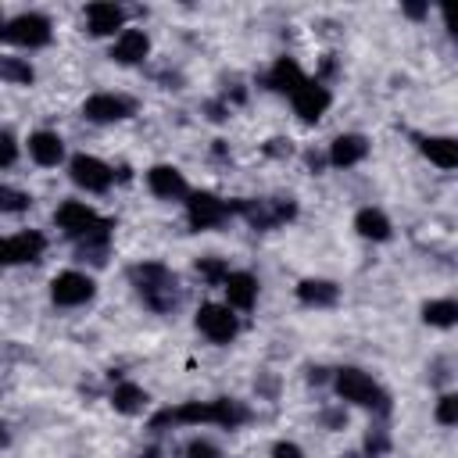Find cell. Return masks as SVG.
<instances>
[{"label":"cell","mask_w":458,"mask_h":458,"mask_svg":"<svg viewBox=\"0 0 458 458\" xmlns=\"http://www.w3.org/2000/svg\"><path fill=\"white\" fill-rule=\"evenodd\" d=\"M111 404H114L122 415H140V411L147 408V390L125 379V383H118V386H114V394H111Z\"/></svg>","instance_id":"cb8c5ba5"},{"label":"cell","mask_w":458,"mask_h":458,"mask_svg":"<svg viewBox=\"0 0 458 458\" xmlns=\"http://www.w3.org/2000/svg\"><path fill=\"white\" fill-rule=\"evenodd\" d=\"M14 161H18V140H14L11 129H4V157H0V165L4 168H14Z\"/></svg>","instance_id":"4dcf8cb0"},{"label":"cell","mask_w":458,"mask_h":458,"mask_svg":"<svg viewBox=\"0 0 458 458\" xmlns=\"http://www.w3.org/2000/svg\"><path fill=\"white\" fill-rule=\"evenodd\" d=\"M386 447H390V437H386V429H383V426H376V429L365 437V454H369V458H379Z\"/></svg>","instance_id":"f1b7e54d"},{"label":"cell","mask_w":458,"mask_h":458,"mask_svg":"<svg viewBox=\"0 0 458 458\" xmlns=\"http://www.w3.org/2000/svg\"><path fill=\"white\" fill-rule=\"evenodd\" d=\"M193 322H197L200 336H208V340L218 344V347L233 344L236 333H240V315H236L225 301H208V304H200Z\"/></svg>","instance_id":"8992f818"},{"label":"cell","mask_w":458,"mask_h":458,"mask_svg":"<svg viewBox=\"0 0 458 458\" xmlns=\"http://www.w3.org/2000/svg\"><path fill=\"white\" fill-rule=\"evenodd\" d=\"M297 301L308 308H333L340 301V286L333 279H301L297 283Z\"/></svg>","instance_id":"7402d4cb"},{"label":"cell","mask_w":458,"mask_h":458,"mask_svg":"<svg viewBox=\"0 0 458 458\" xmlns=\"http://www.w3.org/2000/svg\"><path fill=\"white\" fill-rule=\"evenodd\" d=\"M29 204H32L29 193H21V190H14V186H0V211H4V215H18V211H25Z\"/></svg>","instance_id":"83f0119b"},{"label":"cell","mask_w":458,"mask_h":458,"mask_svg":"<svg viewBox=\"0 0 458 458\" xmlns=\"http://www.w3.org/2000/svg\"><path fill=\"white\" fill-rule=\"evenodd\" d=\"M25 150H29V157H32L39 168H57V165L64 161V140H61L54 129H36V132H29Z\"/></svg>","instance_id":"2e32d148"},{"label":"cell","mask_w":458,"mask_h":458,"mask_svg":"<svg viewBox=\"0 0 458 458\" xmlns=\"http://www.w3.org/2000/svg\"><path fill=\"white\" fill-rule=\"evenodd\" d=\"M290 104H293V111H297V118L301 122H318L326 111H329V104H333V93H329V86L322 82V79H308L293 97H290Z\"/></svg>","instance_id":"4fadbf2b"},{"label":"cell","mask_w":458,"mask_h":458,"mask_svg":"<svg viewBox=\"0 0 458 458\" xmlns=\"http://www.w3.org/2000/svg\"><path fill=\"white\" fill-rule=\"evenodd\" d=\"M233 211H236V204H229V200H222L218 193H208V190H193L186 197V222L193 229H218Z\"/></svg>","instance_id":"30bf717a"},{"label":"cell","mask_w":458,"mask_h":458,"mask_svg":"<svg viewBox=\"0 0 458 458\" xmlns=\"http://www.w3.org/2000/svg\"><path fill=\"white\" fill-rule=\"evenodd\" d=\"M422 322L433 329H451L458 326V301L454 297H437L422 304Z\"/></svg>","instance_id":"603a6c76"},{"label":"cell","mask_w":458,"mask_h":458,"mask_svg":"<svg viewBox=\"0 0 458 458\" xmlns=\"http://www.w3.org/2000/svg\"><path fill=\"white\" fill-rule=\"evenodd\" d=\"M433 419L440 426H458V394H440L433 404Z\"/></svg>","instance_id":"4316f807"},{"label":"cell","mask_w":458,"mask_h":458,"mask_svg":"<svg viewBox=\"0 0 458 458\" xmlns=\"http://www.w3.org/2000/svg\"><path fill=\"white\" fill-rule=\"evenodd\" d=\"M43 254H47V236H43L39 229H18V233L4 236V243H0V261H4L7 268H14V265H32V261H39Z\"/></svg>","instance_id":"8fae6325"},{"label":"cell","mask_w":458,"mask_h":458,"mask_svg":"<svg viewBox=\"0 0 458 458\" xmlns=\"http://www.w3.org/2000/svg\"><path fill=\"white\" fill-rule=\"evenodd\" d=\"M147 190H150L157 200H182V204H186V197L193 193L190 182H186V175H182L175 165H150V168H147Z\"/></svg>","instance_id":"5bb4252c"},{"label":"cell","mask_w":458,"mask_h":458,"mask_svg":"<svg viewBox=\"0 0 458 458\" xmlns=\"http://www.w3.org/2000/svg\"><path fill=\"white\" fill-rule=\"evenodd\" d=\"M97 297V279L79 268H64L50 279V301L57 308H82Z\"/></svg>","instance_id":"52a82bcc"},{"label":"cell","mask_w":458,"mask_h":458,"mask_svg":"<svg viewBox=\"0 0 458 458\" xmlns=\"http://www.w3.org/2000/svg\"><path fill=\"white\" fill-rule=\"evenodd\" d=\"M82 18H86V32L89 36H97V39H118L129 25H125V7L122 4H111V0H97V4H86V11H82Z\"/></svg>","instance_id":"7c38bea8"},{"label":"cell","mask_w":458,"mask_h":458,"mask_svg":"<svg viewBox=\"0 0 458 458\" xmlns=\"http://www.w3.org/2000/svg\"><path fill=\"white\" fill-rule=\"evenodd\" d=\"M129 283L136 286L140 301L150 311H157V315L175 311V304H179V279H175V272L168 265H161V261H140V265L129 268Z\"/></svg>","instance_id":"277c9868"},{"label":"cell","mask_w":458,"mask_h":458,"mask_svg":"<svg viewBox=\"0 0 458 458\" xmlns=\"http://www.w3.org/2000/svg\"><path fill=\"white\" fill-rule=\"evenodd\" d=\"M132 114H136V100L125 97V93L100 89V93H89L82 100V118L93 122V125H114V122H125Z\"/></svg>","instance_id":"ba28073f"},{"label":"cell","mask_w":458,"mask_h":458,"mask_svg":"<svg viewBox=\"0 0 458 458\" xmlns=\"http://www.w3.org/2000/svg\"><path fill=\"white\" fill-rule=\"evenodd\" d=\"M272 458H304V451H301V444H293V440H279V444L272 447Z\"/></svg>","instance_id":"1f68e13d"},{"label":"cell","mask_w":458,"mask_h":458,"mask_svg":"<svg viewBox=\"0 0 458 458\" xmlns=\"http://www.w3.org/2000/svg\"><path fill=\"white\" fill-rule=\"evenodd\" d=\"M404 14H408V18H422V14H429V4H408Z\"/></svg>","instance_id":"d6a6232c"},{"label":"cell","mask_w":458,"mask_h":458,"mask_svg":"<svg viewBox=\"0 0 458 458\" xmlns=\"http://www.w3.org/2000/svg\"><path fill=\"white\" fill-rule=\"evenodd\" d=\"M419 154L444 172H458V136H419Z\"/></svg>","instance_id":"ffe728a7"},{"label":"cell","mask_w":458,"mask_h":458,"mask_svg":"<svg viewBox=\"0 0 458 458\" xmlns=\"http://www.w3.org/2000/svg\"><path fill=\"white\" fill-rule=\"evenodd\" d=\"M333 390H336V397H340L344 404L365 408V411L376 415V419H386L390 408H394L390 394H386L365 369H358V365H344V369H336V372H333Z\"/></svg>","instance_id":"3957f363"},{"label":"cell","mask_w":458,"mask_h":458,"mask_svg":"<svg viewBox=\"0 0 458 458\" xmlns=\"http://www.w3.org/2000/svg\"><path fill=\"white\" fill-rule=\"evenodd\" d=\"M247 419H250V411H247L240 401H233V397H215V401H186V404H179V408L161 411V415L154 419V429H161L165 422H190V426L204 422V426H229V429H236V426H243Z\"/></svg>","instance_id":"7a4b0ae2"},{"label":"cell","mask_w":458,"mask_h":458,"mask_svg":"<svg viewBox=\"0 0 458 458\" xmlns=\"http://www.w3.org/2000/svg\"><path fill=\"white\" fill-rule=\"evenodd\" d=\"M182 458H222V447L211 437H190L182 444Z\"/></svg>","instance_id":"484cf974"},{"label":"cell","mask_w":458,"mask_h":458,"mask_svg":"<svg viewBox=\"0 0 458 458\" xmlns=\"http://www.w3.org/2000/svg\"><path fill=\"white\" fill-rule=\"evenodd\" d=\"M147 54H150V36L143 29H125L118 39H111V50H107L114 64H143Z\"/></svg>","instance_id":"ac0fdd59"},{"label":"cell","mask_w":458,"mask_h":458,"mask_svg":"<svg viewBox=\"0 0 458 458\" xmlns=\"http://www.w3.org/2000/svg\"><path fill=\"white\" fill-rule=\"evenodd\" d=\"M354 233H358L361 240H369V243H386V240L394 236V225H390L386 211H379V208H361V211L354 215Z\"/></svg>","instance_id":"44dd1931"},{"label":"cell","mask_w":458,"mask_h":458,"mask_svg":"<svg viewBox=\"0 0 458 458\" xmlns=\"http://www.w3.org/2000/svg\"><path fill=\"white\" fill-rule=\"evenodd\" d=\"M0 79L11 86H29L36 79V72L25 57H0Z\"/></svg>","instance_id":"d4e9b609"},{"label":"cell","mask_w":458,"mask_h":458,"mask_svg":"<svg viewBox=\"0 0 458 458\" xmlns=\"http://www.w3.org/2000/svg\"><path fill=\"white\" fill-rule=\"evenodd\" d=\"M258 276L254 272H247V268H236V272H229L225 276V283H222V293H225V304L233 308V311H250L254 304H258Z\"/></svg>","instance_id":"9a60e30c"},{"label":"cell","mask_w":458,"mask_h":458,"mask_svg":"<svg viewBox=\"0 0 458 458\" xmlns=\"http://www.w3.org/2000/svg\"><path fill=\"white\" fill-rule=\"evenodd\" d=\"M369 157V140L361 136V132H340L333 143H329V150H326V161L333 165V168H354V165H361Z\"/></svg>","instance_id":"e0dca14e"},{"label":"cell","mask_w":458,"mask_h":458,"mask_svg":"<svg viewBox=\"0 0 458 458\" xmlns=\"http://www.w3.org/2000/svg\"><path fill=\"white\" fill-rule=\"evenodd\" d=\"M68 179L82 193H107L111 182H114V168L107 161H100L97 154H75L68 161Z\"/></svg>","instance_id":"9c48e42d"},{"label":"cell","mask_w":458,"mask_h":458,"mask_svg":"<svg viewBox=\"0 0 458 458\" xmlns=\"http://www.w3.org/2000/svg\"><path fill=\"white\" fill-rule=\"evenodd\" d=\"M0 36H4L7 47L39 50V47H47V43L54 39V25H50V18L39 14V11H21V14H14V18L4 21V32H0Z\"/></svg>","instance_id":"5b68a950"},{"label":"cell","mask_w":458,"mask_h":458,"mask_svg":"<svg viewBox=\"0 0 458 458\" xmlns=\"http://www.w3.org/2000/svg\"><path fill=\"white\" fill-rule=\"evenodd\" d=\"M54 225L79 243V254L89 261H104L107 243H111V218L97 215V208H89L86 200H64L54 211Z\"/></svg>","instance_id":"6da1fadb"},{"label":"cell","mask_w":458,"mask_h":458,"mask_svg":"<svg viewBox=\"0 0 458 458\" xmlns=\"http://www.w3.org/2000/svg\"><path fill=\"white\" fill-rule=\"evenodd\" d=\"M311 75L293 61V57H279L272 68H268V75H265V86L272 89V93H283V97H293L304 82H308Z\"/></svg>","instance_id":"d6986e66"},{"label":"cell","mask_w":458,"mask_h":458,"mask_svg":"<svg viewBox=\"0 0 458 458\" xmlns=\"http://www.w3.org/2000/svg\"><path fill=\"white\" fill-rule=\"evenodd\" d=\"M440 21H444L447 36L458 43V4H444V7H440Z\"/></svg>","instance_id":"f546056e"}]
</instances>
